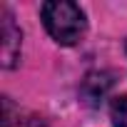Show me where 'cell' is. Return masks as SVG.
<instances>
[{"label": "cell", "mask_w": 127, "mask_h": 127, "mask_svg": "<svg viewBox=\"0 0 127 127\" xmlns=\"http://www.w3.org/2000/svg\"><path fill=\"white\" fill-rule=\"evenodd\" d=\"M45 30L60 42V45H75L82 40L87 30V20L80 5L70 3V0H50L42 3L40 8Z\"/></svg>", "instance_id": "cell-1"}, {"label": "cell", "mask_w": 127, "mask_h": 127, "mask_svg": "<svg viewBox=\"0 0 127 127\" xmlns=\"http://www.w3.org/2000/svg\"><path fill=\"white\" fill-rule=\"evenodd\" d=\"M0 37H3V67L10 70L20 60V45H23V32L15 25V18L8 8L0 10Z\"/></svg>", "instance_id": "cell-2"}, {"label": "cell", "mask_w": 127, "mask_h": 127, "mask_svg": "<svg viewBox=\"0 0 127 127\" xmlns=\"http://www.w3.org/2000/svg\"><path fill=\"white\" fill-rule=\"evenodd\" d=\"M112 75L110 72H100V70H95V72H90L85 80H82V85H80V97L85 100V105H90V107H97L105 97H107V92L112 90Z\"/></svg>", "instance_id": "cell-3"}, {"label": "cell", "mask_w": 127, "mask_h": 127, "mask_svg": "<svg viewBox=\"0 0 127 127\" xmlns=\"http://www.w3.org/2000/svg\"><path fill=\"white\" fill-rule=\"evenodd\" d=\"M110 117L115 127H127V97H117L110 105Z\"/></svg>", "instance_id": "cell-4"}, {"label": "cell", "mask_w": 127, "mask_h": 127, "mask_svg": "<svg viewBox=\"0 0 127 127\" xmlns=\"http://www.w3.org/2000/svg\"><path fill=\"white\" fill-rule=\"evenodd\" d=\"M125 50H127V42H125Z\"/></svg>", "instance_id": "cell-5"}]
</instances>
